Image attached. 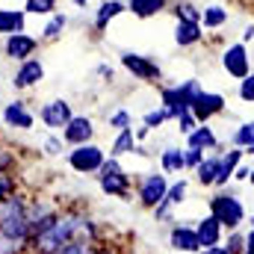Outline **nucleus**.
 <instances>
[{
  "instance_id": "f257e3e1",
  "label": "nucleus",
  "mask_w": 254,
  "mask_h": 254,
  "mask_svg": "<svg viewBox=\"0 0 254 254\" xmlns=\"http://www.w3.org/2000/svg\"><path fill=\"white\" fill-rule=\"evenodd\" d=\"M77 213L80 207H60L57 219L36 237H30V249L27 254H57L65 243L74 240V225H77Z\"/></svg>"
},
{
  "instance_id": "f03ea898",
  "label": "nucleus",
  "mask_w": 254,
  "mask_h": 254,
  "mask_svg": "<svg viewBox=\"0 0 254 254\" xmlns=\"http://www.w3.org/2000/svg\"><path fill=\"white\" fill-rule=\"evenodd\" d=\"M207 210H210V216L225 228V234H228V231H243V225L249 222V213H246L243 198L234 190H228V187H225V190H216L207 198Z\"/></svg>"
},
{
  "instance_id": "7ed1b4c3",
  "label": "nucleus",
  "mask_w": 254,
  "mask_h": 254,
  "mask_svg": "<svg viewBox=\"0 0 254 254\" xmlns=\"http://www.w3.org/2000/svg\"><path fill=\"white\" fill-rule=\"evenodd\" d=\"M95 181H98V190L104 192L107 198L130 201V195H133V175L122 166L119 157H110V154H107V160H104V166L98 169Z\"/></svg>"
},
{
  "instance_id": "20e7f679",
  "label": "nucleus",
  "mask_w": 254,
  "mask_h": 254,
  "mask_svg": "<svg viewBox=\"0 0 254 254\" xmlns=\"http://www.w3.org/2000/svg\"><path fill=\"white\" fill-rule=\"evenodd\" d=\"M201 92V83L190 77V80H181V83H172V86H160V107L169 113V119L175 122L184 110L192 107V98Z\"/></svg>"
},
{
  "instance_id": "39448f33",
  "label": "nucleus",
  "mask_w": 254,
  "mask_h": 254,
  "mask_svg": "<svg viewBox=\"0 0 254 254\" xmlns=\"http://www.w3.org/2000/svg\"><path fill=\"white\" fill-rule=\"evenodd\" d=\"M104 160H107V151H104L98 142L74 145V148L65 151V163H68V169H71L74 175H80V178H95L98 169L104 166Z\"/></svg>"
},
{
  "instance_id": "423d86ee",
  "label": "nucleus",
  "mask_w": 254,
  "mask_h": 254,
  "mask_svg": "<svg viewBox=\"0 0 254 254\" xmlns=\"http://www.w3.org/2000/svg\"><path fill=\"white\" fill-rule=\"evenodd\" d=\"M166 190H169V175H163L160 169L142 172L139 178H133V192L142 210H154L166 198Z\"/></svg>"
},
{
  "instance_id": "0eeeda50",
  "label": "nucleus",
  "mask_w": 254,
  "mask_h": 254,
  "mask_svg": "<svg viewBox=\"0 0 254 254\" xmlns=\"http://www.w3.org/2000/svg\"><path fill=\"white\" fill-rule=\"evenodd\" d=\"M119 65L125 68L133 80H139V83H154V86L163 83V68H160V63L154 57H148V54L122 51L119 54Z\"/></svg>"
},
{
  "instance_id": "6e6552de",
  "label": "nucleus",
  "mask_w": 254,
  "mask_h": 254,
  "mask_svg": "<svg viewBox=\"0 0 254 254\" xmlns=\"http://www.w3.org/2000/svg\"><path fill=\"white\" fill-rule=\"evenodd\" d=\"M228 110V98L222 95V92H210V89H204L201 86V92L192 98V107L190 113L195 116V122L198 125H210L216 116H222Z\"/></svg>"
},
{
  "instance_id": "1a4fd4ad",
  "label": "nucleus",
  "mask_w": 254,
  "mask_h": 254,
  "mask_svg": "<svg viewBox=\"0 0 254 254\" xmlns=\"http://www.w3.org/2000/svg\"><path fill=\"white\" fill-rule=\"evenodd\" d=\"M36 119L42 122V127H48V133H60L71 119H74V107L68 98H51L39 107Z\"/></svg>"
},
{
  "instance_id": "9d476101",
  "label": "nucleus",
  "mask_w": 254,
  "mask_h": 254,
  "mask_svg": "<svg viewBox=\"0 0 254 254\" xmlns=\"http://www.w3.org/2000/svg\"><path fill=\"white\" fill-rule=\"evenodd\" d=\"M0 51H3L6 60H12V63L18 65V63H24V60H30V57H39L42 42L33 33H12V36H3Z\"/></svg>"
},
{
  "instance_id": "9b49d317",
  "label": "nucleus",
  "mask_w": 254,
  "mask_h": 254,
  "mask_svg": "<svg viewBox=\"0 0 254 254\" xmlns=\"http://www.w3.org/2000/svg\"><path fill=\"white\" fill-rule=\"evenodd\" d=\"M0 122H3V127H9V130H24L27 133V130L36 127V113L30 110V104L24 98H15V101H6L3 104Z\"/></svg>"
},
{
  "instance_id": "f8f14e48",
  "label": "nucleus",
  "mask_w": 254,
  "mask_h": 254,
  "mask_svg": "<svg viewBox=\"0 0 254 254\" xmlns=\"http://www.w3.org/2000/svg\"><path fill=\"white\" fill-rule=\"evenodd\" d=\"M222 68H225V74H228V77H234L237 83H240L243 77H249V74H252L249 45H243V42L228 45V48L222 51Z\"/></svg>"
},
{
  "instance_id": "ddd939ff",
  "label": "nucleus",
  "mask_w": 254,
  "mask_h": 254,
  "mask_svg": "<svg viewBox=\"0 0 254 254\" xmlns=\"http://www.w3.org/2000/svg\"><path fill=\"white\" fill-rule=\"evenodd\" d=\"M60 213V204H54L51 198H30L27 201V225H30V237L42 234Z\"/></svg>"
},
{
  "instance_id": "4468645a",
  "label": "nucleus",
  "mask_w": 254,
  "mask_h": 254,
  "mask_svg": "<svg viewBox=\"0 0 254 254\" xmlns=\"http://www.w3.org/2000/svg\"><path fill=\"white\" fill-rule=\"evenodd\" d=\"M42 80H45V63H42V57H30V60L15 65L9 83H12L15 92H27V89H36Z\"/></svg>"
},
{
  "instance_id": "2eb2a0df",
  "label": "nucleus",
  "mask_w": 254,
  "mask_h": 254,
  "mask_svg": "<svg viewBox=\"0 0 254 254\" xmlns=\"http://www.w3.org/2000/svg\"><path fill=\"white\" fill-rule=\"evenodd\" d=\"M95 133H98L95 119H92V116H77V113H74V119H71V122L63 127V130H60V136H63L65 148H74V145L95 142Z\"/></svg>"
},
{
  "instance_id": "dca6fc26",
  "label": "nucleus",
  "mask_w": 254,
  "mask_h": 254,
  "mask_svg": "<svg viewBox=\"0 0 254 254\" xmlns=\"http://www.w3.org/2000/svg\"><path fill=\"white\" fill-rule=\"evenodd\" d=\"M169 249H172V252H181V254H198L201 252V243H198L195 225L172 222V225H169Z\"/></svg>"
},
{
  "instance_id": "f3484780",
  "label": "nucleus",
  "mask_w": 254,
  "mask_h": 254,
  "mask_svg": "<svg viewBox=\"0 0 254 254\" xmlns=\"http://www.w3.org/2000/svg\"><path fill=\"white\" fill-rule=\"evenodd\" d=\"M219 157H222V163H219V175H216V184H213V190H225L231 181H234V172H237V166L246 160V154H243V148H228V151H219Z\"/></svg>"
},
{
  "instance_id": "a211bd4d",
  "label": "nucleus",
  "mask_w": 254,
  "mask_h": 254,
  "mask_svg": "<svg viewBox=\"0 0 254 254\" xmlns=\"http://www.w3.org/2000/svg\"><path fill=\"white\" fill-rule=\"evenodd\" d=\"M195 234H198V243H201V249H213V246H222V240H225V228L207 213V216H201V219H195Z\"/></svg>"
},
{
  "instance_id": "6ab92c4d",
  "label": "nucleus",
  "mask_w": 254,
  "mask_h": 254,
  "mask_svg": "<svg viewBox=\"0 0 254 254\" xmlns=\"http://www.w3.org/2000/svg\"><path fill=\"white\" fill-rule=\"evenodd\" d=\"M204 27L198 21H175V45L190 51V48H198L204 42Z\"/></svg>"
},
{
  "instance_id": "aec40b11",
  "label": "nucleus",
  "mask_w": 254,
  "mask_h": 254,
  "mask_svg": "<svg viewBox=\"0 0 254 254\" xmlns=\"http://www.w3.org/2000/svg\"><path fill=\"white\" fill-rule=\"evenodd\" d=\"M27 12L18 6H0V39L12 33H27Z\"/></svg>"
},
{
  "instance_id": "412c9836",
  "label": "nucleus",
  "mask_w": 254,
  "mask_h": 254,
  "mask_svg": "<svg viewBox=\"0 0 254 254\" xmlns=\"http://www.w3.org/2000/svg\"><path fill=\"white\" fill-rule=\"evenodd\" d=\"M127 12V3L125 0H104L98 9H95V18H92V27H95V33H104L119 15H125Z\"/></svg>"
},
{
  "instance_id": "4be33fe9",
  "label": "nucleus",
  "mask_w": 254,
  "mask_h": 254,
  "mask_svg": "<svg viewBox=\"0 0 254 254\" xmlns=\"http://www.w3.org/2000/svg\"><path fill=\"white\" fill-rule=\"evenodd\" d=\"M219 163H222L219 151H210V154H204V160H201V163H198V169L192 172L195 184H198V187H204V190H213V184H216V175H219Z\"/></svg>"
},
{
  "instance_id": "5701e85b",
  "label": "nucleus",
  "mask_w": 254,
  "mask_h": 254,
  "mask_svg": "<svg viewBox=\"0 0 254 254\" xmlns=\"http://www.w3.org/2000/svg\"><path fill=\"white\" fill-rule=\"evenodd\" d=\"M160 172L163 175H184L187 172V160H184V148L181 145H166L157 157Z\"/></svg>"
},
{
  "instance_id": "b1692460",
  "label": "nucleus",
  "mask_w": 254,
  "mask_h": 254,
  "mask_svg": "<svg viewBox=\"0 0 254 254\" xmlns=\"http://www.w3.org/2000/svg\"><path fill=\"white\" fill-rule=\"evenodd\" d=\"M127 3V12L139 21H148V18H157L163 12H169L172 0H125Z\"/></svg>"
},
{
  "instance_id": "393cba45",
  "label": "nucleus",
  "mask_w": 254,
  "mask_h": 254,
  "mask_svg": "<svg viewBox=\"0 0 254 254\" xmlns=\"http://www.w3.org/2000/svg\"><path fill=\"white\" fill-rule=\"evenodd\" d=\"M65 30H68V15H65L63 9H57L54 15H48L45 27H42V33H39V42H42V45H54V42L63 39Z\"/></svg>"
},
{
  "instance_id": "a878e982",
  "label": "nucleus",
  "mask_w": 254,
  "mask_h": 254,
  "mask_svg": "<svg viewBox=\"0 0 254 254\" xmlns=\"http://www.w3.org/2000/svg\"><path fill=\"white\" fill-rule=\"evenodd\" d=\"M187 145H190V148H201L204 154H207V151H219V148H222V142H219L216 130H213L210 125H198L192 133H187Z\"/></svg>"
},
{
  "instance_id": "bb28decb",
  "label": "nucleus",
  "mask_w": 254,
  "mask_h": 254,
  "mask_svg": "<svg viewBox=\"0 0 254 254\" xmlns=\"http://www.w3.org/2000/svg\"><path fill=\"white\" fill-rule=\"evenodd\" d=\"M228 21H231V12H228V6H222V3H210V6L201 9V27H204L207 33L222 30Z\"/></svg>"
},
{
  "instance_id": "cd10ccee",
  "label": "nucleus",
  "mask_w": 254,
  "mask_h": 254,
  "mask_svg": "<svg viewBox=\"0 0 254 254\" xmlns=\"http://www.w3.org/2000/svg\"><path fill=\"white\" fill-rule=\"evenodd\" d=\"M136 136H133V127H127V130H119L116 136H113V142H110V157H127V154H133L136 151Z\"/></svg>"
},
{
  "instance_id": "c85d7f7f",
  "label": "nucleus",
  "mask_w": 254,
  "mask_h": 254,
  "mask_svg": "<svg viewBox=\"0 0 254 254\" xmlns=\"http://www.w3.org/2000/svg\"><path fill=\"white\" fill-rule=\"evenodd\" d=\"M228 142L234 145V148H252L254 145V119L252 122H240V125L231 130V136H228Z\"/></svg>"
},
{
  "instance_id": "c756f323",
  "label": "nucleus",
  "mask_w": 254,
  "mask_h": 254,
  "mask_svg": "<svg viewBox=\"0 0 254 254\" xmlns=\"http://www.w3.org/2000/svg\"><path fill=\"white\" fill-rule=\"evenodd\" d=\"M187 195H190V181L181 175L178 181H169V190H166V198H163V201H169V204L178 210V207L187 201Z\"/></svg>"
},
{
  "instance_id": "7c9ffc66",
  "label": "nucleus",
  "mask_w": 254,
  "mask_h": 254,
  "mask_svg": "<svg viewBox=\"0 0 254 254\" xmlns=\"http://www.w3.org/2000/svg\"><path fill=\"white\" fill-rule=\"evenodd\" d=\"M169 9H172L175 21H198L201 24V6H195L192 0H175Z\"/></svg>"
},
{
  "instance_id": "2f4dec72",
  "label": "nucleus",
  "mask_w": 254,
  "mask_h": 254,
  "mask_svg": "<svg viewBox=\"0 0 254 254\" xmlns=\"http://www.w3.org/2000/svg\"><path fill=\"white\" fill-rule=\"evenodd\" d=\"M60 9V0H24V12L27 15H42V18H48V15H54Z\"/></svg>"
},
{
  "instance_id": "473e14b6",
  "label": "nucleus",
  "mask_w": 254,
  "mask_h": 254,
  "mask_svg": "<svg viewBox=\"0 0 254 254\" xmlns=\"http://www.w3.org/2000/svg\"><path fill=\"white\" fill-rule=\"evenodd\" d=\"M107 127H110L113 133H119V130H127V127H133V113H130V110H125V107H119V110L107 113Z\"/></svg>"
},
{
  "instance_id": "72a5a7b5",
  "label": "nucleus",
  "mask_w": 254,
  "mask_h": 254,
  "mask_svg": "<svg viewBox=\"0 0 254 254\" xmlns=\"http://www.w3.org/2000/svg\"><path fill=\"white\" fill-rule=\"evenodd\" d=\"M30 240L27 237H3L0 234V254H27Z\"/></svg>"
},
{
  "instance_id": "f704fd0d",
  "label": "nucleus",
  "mask_w": 254,
  "mask_h": 254,
  "mask_svg": "<svg viewBox=\"0 0 254 254\" xmlns=\"http://www.w3.org/2000/svg\"><path fill=\"white\" fill-rule=\"evenodd\" d=\"M166 122H172V119H169V113H166L160 104H157V107H151L148 113H142V125L151 127V130H160Z\"/></svg>"
},
{
  "instance_id": "c9c22d12",
  "label": "nucleus",
  "mask_w": 254,
  "mask_h": 254,
  "mask_svg": "<svg viewBox=\"0 0 254 254\" xmlns=\"http://www.w3.org/2000/svg\"><path fill=\"white\" fill-rule=\"evenodd\" d=\"M18 190H21L18 172H15V169H12V172H0V201L9 198V195H15Z\"/></svg>"
},
{
  "instance_id": "e433bc0d",
  "label": "nucleus",
  "mask_w": 254,
  "mask_h": 254,
  "mask_svg": "<svg viewBox=\"0 0 254 254\" xmlns=\"http://www.w3.org/2000/svg\"><path fill=\"white\" fill-rule=\"evenodd\" d=\"M222 246L228 249V254H243V249H246V231H228Z\"/></svg>"
},
{
  "instance_id": "4c0bfd02",
  "label": "nucleus",
  "mask_w": 254,
  "mask_h": 254,
  "mask_svg": "<svg viewBox=\"0 0 254 254\" xmlns=\"http://www.w3.org/2000/svg\"><path fill=\"white\" fill-rule=\"evenodd\" d=\"M151 219H154L157 225H172V222H175V207H172L169 201H160V204L151 210Z\"/></svg>"
},
{
  "instance_id": "58836bf2",
  "label": "nucleus",
  "mask_w": 254,
  "mask_h": 254,
  "mask_svg": "<svg viewBox=\"0 0 254 254\" xmlns=\"http://www.w3.org/2000/svg\"><path fill=\"white\" fill-rule=\"evenodd\" d=\"M42 151H45L48 157H60V154L65 151L63 136H60V133H48V136L42 139Z\"/></svg>"
},
{
  "instance_id": "ea45409f",
  "label": "nucleus",
  "mask_w": 254,
  "mask_h": 254,
  "mask_svg": "<svg viewBox=\"0 0 254 254\" xmlns=\"http://www.w3.org/2000/svg\"><path fill=\"white\" fill-rule=\"evenodd\" d=\"M237 95H240L243 104H254V71L237 83Z\"/></svg>"
},
{
  "instance_id": "a19ab883",
  "label": "nucleus",
  "mask_w": 254,
  "mask_h": 254,
  "mask_svg": "<svg viewBox=\"0 0 254 254\" xmlns=\"http://www.w3.org/2000/svg\"><path fill=\"white\" fill-rule=\"evenodd\" d=\"M12 169H15V151L0 136V172H12Z\"/></svg>"
},
{
  "instance_id": "79ce46f5",
  "label": "nucleus",
  "mask_w": 254,
  "mask_h": 254,
  "mask_svg": "<svg viewBox=\"0 0 254 254\" xmlns=\"http://www.w3.org/2000/svg\"><path fill=\"white\" fill-rule=\"evenodd\" d=\"M95 252V246L92 243H80V240H71V243H65L63 249L57 254H92Z\"/></svg>"
},
{
  "instance_id": "37998d69",
  "label": "nucleus",
  "mask_w": 254,
  "mask_h": 254,
  "mask_svg": "<svg viewBox=\"0 0 254 254\" xmlns=\"http://www.w3.org/2000/svg\"><path fill=\"white\" fill-rule=\"evenodd\" d=\"M184 160H187V172H195L198 163L204 160V151H201V148H190V145H184Z\"/></svg>"
},
{
  "instance_id": "c03bdc74",
  "label": "nucleus",
  "mask_w": 254,
  "mask_h": 254,
  "mask_svg": "<svg viewBox=\"0 0 254 254\" xmlns=\"http://www.w3.org/2000/svg\"><path fill=\"white\" fill-rule=\"evenodd\" d=\"M175 125H178V130H181V133L187 136V133H192V130L198 127V122H195V116H192L190 110H184V113H181V116L175 119Z\"/></svg>"
},
{
  "instance_id": "a18cd8bd",
  "label": "nucleus",
  "mask_w": 254,
  "mask_h": 254,
  "mask_svg": "<svg viewBox=\"0 0 254 254\" xmlns=\"http://www.w3.org/2000/svg\"><path fill=\"white\" fill-rule=\"evenodd\" d=\"M249 175H252V166H249V163L243 160V163L237 166V172H234V181H240V184H246V181H249Z\"/></svg>"
},
{
  "instance_id": "49530a36",
  "label": "nucleus",
  "mask_w": 254,
  "mask_h": 254,
  "mask_svg": "<svg viewBox=\"0 0 254 254\" xmlns=\"http://www.w3.org/2000/svg\"><path fill=\"white\" fill-rule=\"evenodd\" d=\"M95 74H98V77H104L107 83H113V77H116V68H113V65H107V63H101L98 68H95Z\"/></svg>"
},
{
  "instance_id": "de8ad7c7",
  "label": "nucleus",
  "mask_w": 254,
  "mask_h": 254,
  "mask_svg": "<svg viewBox=\"0 0 254 254\" xmlns=\"http://www.w3.org/2000/svg\"><path fill=\"white\" fill-rule=\"evenodd\" d=\"M92 254H122V252H119V246H110V243H104V240H101V243L95 246V252H92Z\"/></svg>"
},
{
  "instance_id": "09e8293b",
  "label": "nucleus",
  "mask_w": 254,
  "mask_h": 254,
  "mask_svg": "<svg viewBox=\"0 0 254 254\" xmlns=\"http://www.w3.org/2000/svg\"><path fill=\"white\" fill-rule=\"evenodd\" d=\"M151 133H154V130H151V127H145V125H139L136 130H133V136H136V142H139V145H142V142H145Z\"/></svg>"
},
{
  "instance_id": "8fccbe9b",
  "label": "nucleus",
  "mask_w": 254,
  "mask_h": 254,
  "mask_svg": "<svg viewBox=\"0 0 254 254\" xmlns=\"http://www.w3.org/2000/svg\"><path fill=\"white\" fill-rule=\"evenodd\" d=\"M243 254H254V228L246 231V249H243Z\"/></svg>"
},
{
  "instance_id": "3c124183",
  "label": "nucleus",
  "mask_w": 254,
  "mask_h": 254,
  "mask_svg": "<svg viewBox=\"0 0 254 254\" xmlns=\"http://www.w3.org/2000/svg\"><path fill=\"white\" fill-rule=\"evenodd\" d=\"M240 42H243V45H249V42H254V21H252V24H246V27H243V39H240Z\"/></svg>"
},
{
  "instance_id": "603ef678",
  "label": "nucleus",
  "mask_w": 254,
  "mask_h": 254,
  "mask_svg": "<svg viewBox=\"0 0 254 254\" xmlns=\"http://www.w3.org/2000/svg\"><path fill=\"white\" fill-rule=\"evenodd\" d=\"M198 254H228V249L225 246H213V249H201Z\"/></svg>"
},
{
  "instance_id": "864d4df0",
  "label": "nucleus",
  "mask_w": 254,
  "mask_h": 254,
  "mask_svg": "<svg viewBox=\"0 0 254 254\" xmlns=\"http://www.w3.org/2000/svg\"><path fill=\"white\" fill-rule=\"evenodd\" d=\"M71 3H74L77 9H89V0H71Z\"/></svg>"
},
{
  "instance_id": "5fc2aeb1",
  "label": "nucleus",
  "mask_w": 254,
  "mask_h": 254,
  "mask_svg": "<svg viewBox=\"0 0 254 254\" xmlns=\"http://www.w3.org/2000/svg\"><path fill=\"white\" fill-rule=\"evenodd\" d=\"M243 154H246V157H254V145H252V148H246Z\"/></svg>"
},
{
  "instance_id": "6e6d98bb",
  "label": "nucleus",
  "mask_w": 254,
  "mask_h": 254,
  "mask_svg": "<svg viewBox=\"0 0 254 254\" xmlns=\"http://www.w3.org/2000/svg\"><path fill=\"white\" fill-rule=\"evenodd\" d=\"M246 184H252V187H254V166H252V175H249V181H246Z\"/></svg>"
},
{
  "instance_id": "4d7b16f0",
  "label": "nucleus",
  "mask_w": 254,
  "mask_h": 254,
  "mask_svg": "<svg viewBox=\"0 0 254 254\" xmlns=\"http://www.w3.org/2000/svg\"><path fill=\"white\" fill-rule=\"evenodd\" d=\"M249 225H252V228H254V213H252V219H249Z\"/></svg>"
}]
</instances>
